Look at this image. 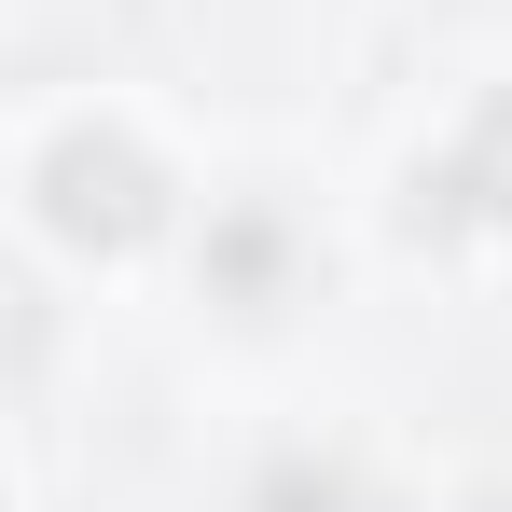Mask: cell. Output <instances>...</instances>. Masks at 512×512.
I'll use <instances>...</instances> for the list:
<instances>
[{
  "label": "cell",
  "mask_w": 512,
  "mask_h": 512,
  "mask_svg": "<svg viewBox=\"0 0 512 512\" xmlns=\"http://www.w3.org/2000/svg\"><path fill=\"white\" fill-rule=\"evenodd\" d=\"M416 222H512V84L457 125L443 167H416Z\"/></svg>",
  "instance_id": "7a4b0ae2"
},
{
  "label": "cell",
  "mask_w": 512,
  "mask_h": 512,
  "mask_svg": "<svg viewBox=\"0 0 512 512\" xmlns=\"http://www.w3.org/2000/svg\"><path fill=\"white\" fill-rule=\"evenodd\" d=\"M208 277H222L236 305H263V291H277V222H263V208H236V222L208 236Z\"/></svg>",
  "instance_id": "3957f363"
},
{
  "label": "cell",
  "mask_w": 512,
  "mask_h": 512,
  "mask_svg": "<svg viewBox=\"0 0 512 512\" xmlns=\"http://www.w3.org/2000/svg\"><path fill=\"white\" fill-rule=\"evenodd\" d=\"M263 512H346V485H333V471H305V457H291V471H263Z\"/></svg>",
  "instance_id": "277c9868"
},
{
  "label": "cell",
  "mask_w": 512,
  "mask_h": 512,
  "mask_svg": "<svg viewBox=\"0 0 512 512\" xmlns=\"http://www.w3.org/2000/svg\"><path fill=\"white\" fill-rule=\"evenodd\" d=\"M28 194H42V236L84 263H125L167 236V167H153V139H125V125H56L42 139V167H28Z\"/></svg>",
  "instance_id": "6da1fadb"
}]
</instances>
